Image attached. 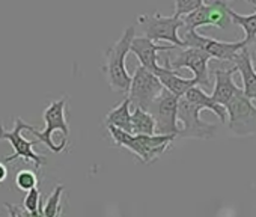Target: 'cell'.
Masks as SVG:
<instances>
[{
    "mask_svg": "<svg viewBox=\"0 0 256 217\" xmlns=\"http://www.w3.org/2000/svg\"><path fill=\"white\" fill-rule=\"evenodd\" d=\"M175 46H160L146 36H134L130 46V52L138 58L140 66L146 68L151 72H156L158 70V53L160 52H169Z\"/></svg>",
    "mask_w": 256,
    "mask_h": 217,
    "instance_id": "cell-13",
    "label": "cell"
},
{
    "mask_svg": "<svg viewBox=\"0 0 256 217\" xmlns=\"http://www.w3.org/2000/svg\"><path fill=\"white\" fill-rule=\"evenodd\" d=\"M202 108L184 96L178 100V122L182 124L178 138L188 139H211L216 134V126L200 120Z\"/></svg>",
    "mask_w": 256,
    "mask_h": 217,
    "instance_id": "cell-11",
    "label": "cell"
},
{
    "mask_svg": "<svg viewBox=\"0 0 256 217\" xmlns=\"http://www.w3.org/2000/svg\"><path fill=\"white\" fill-rule=\"evenodd\" d=\"M40 202H41V192H40L38 187H34L24 196L23 210L28 211V212H35L38 210V206H40Z\"/></svg>",
    "mask_w": 256,
    "mask_h": 217,
    "instance_id": "cell-24",
    "label": "cell"
},
{
    "mask_svg": "<svg viewBox=\"0 0 256 217\" xmlns=\"http://www.w3.org/2000/svg\"><path fill=\"white\" fill-rule=\"evenodd\" d=\"M178 96L163 88L162 94L148 108L156 121V134H170L178 138Z\"/></svg>",
    "mask_w": 256,
    "mask_h": 217,
    "instance_id": "cell-10",
    "label": "cell"
},
{
    "mask_svg": "<svg viewBox=\"0 0 256 217\" xmlns=\"http://www.w3.org/2000/svg\"><path fill=\"white\" fill-rule=\"evenodd\" d=\"M180 38L184 42V47L200 48L206 52L211 56V59H216L218 62H232L234 58L238 54V52L246 47V42L242 40L236 42L217 41V40L199 35L198 30H193V29H184V34L180 35Z\"/></svg>",
    "mask_w": 256,
    "mask_h": 217,
    "instance_id": "cell-6",
    "label": "cell"
},
{
    "mask_svg": "<svg viewBox=\"0 0 256 217\" xmlns=\"http://www.w3.org/2000/svg\"><path fill=\"white\" fill-rule=\"evenodd\" d=\"M107 130L114 145L128 150L139 162L146 164L160 158L175 140V136L170 134H133L110 126Z\"/></svg>",
    "mask_w": 256,
    "mask_h": 217,
    "instance_id": "cell-2",
    "label": "cell"
},
{
    "mask_svg": "<svg viewBox=\"0 0 256 217\" xmlns=\"http://www.w3.org/2000/svg\"><path fill=\"white\" fill-rule=\"evenodd\" d=\"M104 124L106 127L110 126L126 133H132V102L128 100V96L106 115Z\"/></svg>",
    "mask_w": 256,
    "mask_h": 217,
    "instance_id": "cell-18",
    "label": "cell"
},
{
    "mask_svg": "<svg viewBox=\"0 0 256 217\" xmlns=\"http://www.w3.org/2000/svg\"><path fill=\"white\" fill-rule=\"evenodd\" d=\"M182 96H184L186 100H188L190 102L199 106V107L202 108V110H211L212 114H216L222 122L228 121V112H226V108H224L222 104L216 102V101L211 98V95H208L200 86L196 84V86L190 88Z\"/></svg>",
    "mask_w": 256,
    "mask_h": 217,
    "instance_id": "cell-17",
    "label": "cell"
},
{
    "mask_svg": "<svg viewBox=\"0 0 256 217\" xmlns=\"http://www.w3.org/2000/svg\"><path fill=\"white\" fill-rule=\"evenodd\" d=\"M210 60L211 56L200 50V48H193V47H180L178 53L170 59L166 60V66L172 70H181V68H188L193 72V77L196 78L198 86H211V78H210Z\"/></svg>",
    "mask_w": 256,
    "mask_h": 217,
    "instance_id": "cell-8",
    "label": "cell"
},
{
    "mask_svg": "<svg viewBox=\"0 0 256 217\" xmlns=\"http://www.w3.org/2000/svg\"><path fill=\"white\" fill-rule=\"evenodd\" d=\"M5 206H6V210H8L10 217H18V216H17V206H16V205H12V204H5Z\"/></svg>",
    "mask_w": 256,
    "mask_h": 217,
    "instance_id": "cell-27",
    "label": "cell"
},
{
    "mask_svg": "<svg viewBox=\"0 0 256 217\" xmlns=\"http://www.w3.org/2000/svg\"><path fill=\"white\" fill-rule=\"evenodd\" d=\"M136 36V28H126L122 36L110 46L104 53V65L102 72L108 83V88L118 94H126L130 89L132 76L128 74L125 66L126 54L130 53V46L133 38Z\"/></svg>",
    "mask_w": 256,
    "mask_h": 217,
    "instance_id": "cell-1",
    "label": "cell"
},
{
    "mask_svg": "<svg viewBox=\"0 0 256 217\" xmlns=\"http://www.w3.org/2000/svg\"><path fill=\"white\" fill-rule=\"evenodd\" d=\"M232 64L236 68V72H240L241 76V82H242V92L247 98H250L252 101H256V71L252 65V60L248 58L247 48H241L238 52V54L234 58Z\"/></svg>",
    "mask_w": 256,
    "mask_h": 217,
    "instance_id": "cell-15",
    "label": "cell"
},
{
    "mask_svg": "<svg viewBox=\"0 0 256 217\" xmlns=\"http://www.w3.org/2000/svg\"><path fill=\"white\" fill-rule=\"evenodd\" d=\"M66 102H68V96L53 101L44 112L46 128L42 132H40L35 127L30 130V133L38 139V142H42L50 151H53L56 154L62 152L68 144L70 127H68V122L65 118Z\"/></svg>",
    "mask_w": 256,
    "mask_h": 217,
    "instance_id": "cell-3",
    "label": "cell"
},
{
    "mask_svg": "<svg viewBox=\"0 0 256 217\" xmlns=\"http://www.w3.org/2000/svg\"><path fill=\"white\" fill-rule=\"evenodd\" d=\"M228 12H229L230 22L242 29V32H244L242 41L246 42V47H247V46L256 38V12L242 16V14L235 12V11L230 10V8L228 10Z\"/></svg>",
    "mask_w": 256,
    "mask_h": 217,
    "instance_id": "cell-20",
    "label": "cell"
},
{
    "mask_svg": "<svg viewBox=\"0 0 256 217\" xmlns=\"http://www.w3.org/2000/svg\"><path fill=\"white\" fill-rule=\"evenodd\" d=\"M154 74L158 77V80L163 84V88L166 90H169L170 94H174L175 96H178V98H181L190 88H193V86L198 84L194 77L184 78L175 70H172V68H169L166 65H163V66L160 65L158 70Z\"/></svg>",
    "mask_w": 256,
    "mask_h": 217,
    "instance_id": "cell-16",
    "label": "cell"
},
{
    "mask_svg": "<svg viewBox=\"0 0 256 217\" xmlns=\"http://www.w3.org/2000/svg\"><path fill=\"white\" fill-rule=\"evenodd\" d=\"M138 23L142 28L144 36L154 42H169L170 46L175 47H184V42L180 38L178 30L184 26L182 18L172 16V17H164L158 11L154 14H144L138 17Z\"/></svg>",
    "mask_w": 256,
    "mask_h": 217,
    "instance_id": "cell-4",
    "label": "cell"
},
{
    "mask_svg": "<svg viewBox=\"0 0 256 217\" xmlns=\"http://www.w3.org/2000/svg\"><path fill=\"white\" fill-rule=\"evenodd\" d=\"M132 133L133 134H156V121L152 115L144 108L134 107L132 114Z\"/></svg>",
    "mask_w": 256,
    "mask_h": 217,
    "instance_id": "cell-19",
    "label": "cell"
},
{
    "mask_svg": "<svg viewBox=\"0 0 256 217\" xmlns=\"http://www.w3.org/2000/svg\"><path fill=\"white\" fill-rule=\"evenodd\" d=\"M8 176V168L4 160H0V184H2Z\"/></svg>",
    "mask_w": 256,
    "mask_h": 217,
    "instance_id": "cell-26",
    "label": "cell"
},
{
    "mask_svg": "<svg viewBox=\"0 0 256 217\" xmlns=\"http://www.w3.org/2000/svg\"><path fill=\"white\" fill-rule=\"evenodd\" d=\"M163 84L160 83L158 77L148 71L144 66H138L134 76H132L130 89H128V100L132 102V107H139L144 110H148L154 100L162 94Z\"/></svg>",
    "mask_w": 256,
    "mask_h": 217,
    "instance_id": "cell-7",
    "label": "cell"
},
{
    "mask_svg": "<svg viewBox=\"0 0 256 217\" xmlns=\"http://www.w3.org/2000/svg\"><path fill=\"white\" fill-rule=\"evenodd\" d=\"M175 4V14L176 17H184L193 11H196L198 8H200L205 0H174Z\"/></svg>",
    "mask_w": 256,
    "mask_h": 217,
    "instance_id": "cell-23",
    "label": "cell"
},
{
    "mask_svg": "<svg viewBox=\"0 0 256 217\" xmlns=\"http://www.w3.org/2000/svg\"><path fill=\"white\" fill-rule=\"evenodd\" d=\"M236 72L235 65L229 66V68H214L212 74H214V89L211 94V98L222 104L223 107H226V104L240 92H242V89L240 86L235 84L234 82V74Z\"/></svg>",
    "mask_w": 256,
    "mask_h": 217,
    "instance_id": "cell-14",
    "label": "cell"
},
{
    "mask_svg": "<svg viewBox=\"0 0 256 217\" xmlns=\"http://www.w3.org/2000/svg\"><path fill=\"white\" fill-rule=\"evenodd\" d=\"M246 48H247L248 58H250V60H252V65H253V68H254V71H256V38H254Z\"/></svg>",
    "mask_w": 256,
    "mask_h": 217,
    "instance_id": "cell-25",
    "label": "cell"
},
{
    "mask_svg": "<svg viewBox=\"0 0 256 217\" xmlns=\"http://www.w3.org/2000/svg\"><path fill=\"white\" fill-rule=\"evenodd\" d=\"M228 124L236 136H248L256 133V106L250 98L240 92L228 104Z\"/></svg>",
    "mask_w": 256,
    "mask_h": 217,
    "instance_id": "cell-9",
    "label": "cell"
},
{
    "mask_svg": "<svg viewBox=\"0 0 256 217\" xmlns=\"http://www.w3.org/2000/svg\"><path fill=\"white\" fill-rule=\"evenodd\" d=\"M224 2H228V0H224ZM246 2H247L248 5H252V6L256 8V0H246Z\"/></svg>",
    "mask_w": 256,
    "mask_h": 217,
    "instance_id": "cell-29",
    "label": "cell"
},
{
    "mask_svg": "<svg viewBox=\"0 0 256 217\" xmlns=\"http://www.w3.org/2000/svg\"><path fill=\"white\" fill-rule=\"evenodd\" d=\"M32 128H34V126L28 124L22 118L16 120L12 130H5L4 126L0 124V140L2 139L10 140L11 146L14 148V154L4 158L5 163H11V162L18 160V158H23L26 162H32L38 169L46 163V157L42 154H36L34 151V145H36V140H28L23 136V132H30Z\"/></svg>",
    "mask_w": 256,
    "mask_h": 217,
    "instance_id": "cell-5",
    "label": "cell"
},
{
    "mask_svg": "<svg viewBox=\"0 0 256 217\" xmlns=\"http://www.w3.org/2000/svg\"><path fill=\"white\" fill-rule=\"evenodd\" d=\"M17 216H18V217H28V216L24 214V211H23L22 208H18V206H17Z\"/></svg>",
    "mask_w": 256,
    "mask_h": 217,
    "instance_id": "cell-28",
    "label": "cell"
},
{
    "mask_svg": "<svg viewBox=\"0 0 256 217\" xmlns=\"http://www.w3.org/2000/svg\"><path fill=\"white\" fill-rule=\"evenodd\" d=\"M64 193V186H56L47 200L42 204V216L44 217H60V198Z\"/></svg>",
    "mask_w": 256,
    "mask_h": 217,
    "instance_id": "cell-21",
    "label": "cell"
},
{
    "mask_svg": "<svg viewBox=\"0 0 256 217\" xmlns=\"http://www.w3.org/2000/svg\"><path fill=\"white\" fill-rule=\"evenodd\" d=\"M16 184L20 190L23 192H29L32 190L34 187H38V176L35 172L29 170V169H24V170H20L16 176Z\"/></svg>",
    "mask_w": 256,
    "mask_h": 217,
    "instance_id": "cell-22",
    "label": "cell"
},
{
    "mask_svg": "<svg viewBox=\"0 0 256 217\" xmlns=\"http://www.w3.org/2000/svg\"><path fill=\"white\" fill-rule=\"evenodd\" d=\"M229 6L224 0H214L211 4H204L196 11L181 17L184 23V29H193L198 30V28L204 26H212L217 29H224L228 24H230V17L228 12Z\"/></svg>",
    "mask_w": 256,
    "mask_h": 217,
    "instance_id": "cell-12",
    "label": "cell"
}]
</instances>
